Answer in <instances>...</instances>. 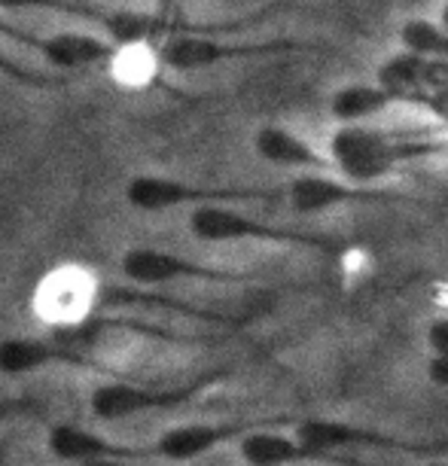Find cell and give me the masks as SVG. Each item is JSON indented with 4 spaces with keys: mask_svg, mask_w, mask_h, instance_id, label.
I'll return each mask as SVG.
<instances>
[{
    "mask_svg": "<svg viewBox=\"0 0 448 466\" xmlns=\"http://www.w3.org/2000/svg\"><path fill=\"white\" fill-rule=\"evenodd\" d=\"M427 147H409L402 140H393L382 128L363 126H339L330 137V162L336 165L339 174L351 183L369 187L382 183L388 174H393L400 162L412 156H424Z\"/></svg>",
    "mask_w": 448,
    "mask_h": 466,
    "instance_id": "obj_1",
    "label": "cell"
},
{
    "mask_svg": "<svg viewBox=\"0 0 448 466\" xmlns=\"http://www.w3.org/2000/svg\"><path fill=\"white\" fill-rule=\"evenodd\" d=\"M126 201L140 214H162L171 208H205V205H239V201H278L275 189L257 187H205L162 174H137L128 180Z\"/></svg>",
    "mask_w": 448,
    "mask_h": 466,
    "instance_id": "obj_2",
    "label": "cell"
},
{
    "mask_svg": "<svg viewBox=\"0 0 448 466\" xmlns=\"http://www.w3.org/2000/svg\"><path fill=\"white\" fill-rule=\"evenodd\" d=\"M189 232L201 244H235V241H262V244H293V248H314L332 253L336 248L327 238L296 228H280L262 219L244 214L232 205H205L196 208L189 217Z\"/></svg>",
    "mask_w": 448,
    "mask_h": 466,
    "instance_id": "obj_3",
    "label": "cell"
},
{
    "mask_svg": "<svg viewBox=\"0 0 448 466\" xmlns=\"http://www.w3.org/2000/svg\"><path fill=\"white\" fill-rule=\"evenodd\" d=\"M219 372L205 375L199 381L189 384H174V387H153V384H135V381H107L98 384L89 397V409L98 420H126L144 411L156 409H174L183 402L196 400L205 387L217 384Z\"/></svg>",
    "mask_w": 448,
    "mask_h": 466,
    "instance_id": "obj_4",
    "label": "cell"
},
{
    "mask_svg": "<svg viewBox=\"0 0 448 466\" xmlns=\"http://www.w3.org/2000/svg\"><path fill=\"white\" fill-rule=\"evenodd\" d=\"M299 49L290 40L275 43H235L219 40L217 34H183V37H171L159 46V58L168 70L178 74H196V70L223 65L232 58H253V56H278V52Z\"/></svg>",
    "mask_w": 448,
    "mask_h": 466,
    "instance_id": "obj_5",
    "label": "cell"
},
{
    "mask_svg": "<svg viewBox=\"0 0 448 466\" xmlns=\"http://www.w3.org/2000/svg\"><path fill=\"white\" fill-rule=\"evenodd\" d=\"M119 268L137 287H159V284H171V280H244V275H239V271L210 268L196 259L178 257V253L168 250H156V248L126 250Z\"/></svg>",
    "mask_w": 448,
    "mask_h": 466,
    "instance_id": "obj_6",
    "label": "cell"
},
{
    "mask_svg": "<svg viewBox=\"0 0 448 466\" xmlns=\"http://www.w3.org/2000/svg\"><path fill=\"white\" fill-rule=\"evenodd\" d=\"M393 198L391 192H384L379 187H360L345 177H327L321 171L299 174L290 180L287 187V201L293 205L299 214H323L339 205H357V201H388Z\"/></svg>",
    "mask_w": 448,
    "mask_h": 466,
    "instance_id": "obj_7",
    "label": "cell"
},
{
    "mask_svg": "<svg viewBox=\"0 0 448 466\" xmlns=\"http://www.w3.org/2000/svg\"><path fill=\"white\" fill-rule=\"evenodd\" d=\"M92 302H95V278L83 275L76 268H65L40 284L37 314L46 318L56 329H65L89 320Z\"/></svg>",
    "mask_w": 448,
    "mask_h": 466,
    "instance_id": "obj_8",
    "label": "cell"
},
{
    "mask_svg": "<svg viewBox=\"0 0 448 466\" xmlns=\"http://www.w3.org/2000/svg\"><path fill=\"white\" fill-rule=\"evenodd\" d=\"M49 454L61 463H95V461H137V457H149L153 448H131L119 445L113 439L95 433V430L76 427V424H58L49 430L46 436Z\"/></svg>",
    "mask_w": 448,
    "mask_h": 466,
    "instance_id": "obj_9",
    "label": "cell"
},
{
    "mask_svg": "<svg viewBox=\"0 0 448 466\" xmlns=\"http://www.w3.org/2000/svg\"><path fill=\"white\" fill-rule=\"evenodd\" d=\"M239 454L248 466H296V463H336V466H366L351 457L321 454L299 442L296 436H284L278 430H250L248 436L239 439Z\"/></svg>",
    "mask_w": 448,
    "mask_h": 466,
    "instance_id": "obj_10",
    "label": "cell"
},
{
    "mask_svg": "<svg viewBox=\"0 0 448 466\" xmlns=\"http://www.w3.org/2000/svg\"><path fill=\"white\" fill-rule=\"evenodd\" d=\"M260 424H180L171 427L156 439L153 454L165 457L171 463H189L199 461V457L210 454L214 448L232 442V439H244L250 430H257Z\"/></svg>",
    "mask_w": 448,
    "mask_h": 466,
    "instance_id": "obj_11",
    "label": "cell"
},
{
    "mask_svg": "<svg viewBox=\"0 0 448 466\" xmlns=\"http://www.w3.org/2000/svg\"><path fill=\"white\" fill-rule=\"evenodd\" d=\"M89 360L76 348L58 339H31L13 336L0 341V372L4 375H31L49 366H86Z\"/></svg>",
    "mask_w": 448,
    "mask_h": 466,
    "instance_id": "obj_12",
    "label": "cell"
},
{
    "mask_svg": "<svg viewBox=\"0 0 448 466\" xmlns=\"http://www.w3.org/2000/svg\"><path fill=\"white\" fill-rule=\"evenodd\" d=\"M253 149L262 162L278 165V168H293V171H321L323 156L314 149L309 140L284 126H262L253 135Z\"/></svg>",
    "mask_w": 448,
    "mask_h": 466,
    "instance_id": "obj_13",
    "label": "cell"
},
{
    "mask_svg": "<svg viewBox=\"0 0 448 466\" xmlns=\"http://www.w3.org/2000/svg\"><path fill=\"white\" fill-rule=\"evenodd\" d=\"M296 439L321 454H332L339 448H402L400 439L384 436L382 430H366L354 424H341V420H302L296 427Z\"/></svg>",
    "mask_w": 448,
    "mask_h": 466,
    "instance_id": "obj_14",
    "label": "cell"
},
{
    "mask_svg": "<svg viewBox=\"0 0 448 466\" xmlns=\"http://www.w3.org/2000/svg\"><path fill=\"white\" fill-rule=\"evenodd\" d=\"M117 52L119 46L107 37L67 31V34H52V52L46 61L58 70H89V67H107L117 58Z\"/></svg>",
    "mask_w": 448,
    "mask_h": 466,
    "instance_id": "obj_15",
    "label": "cell"
},
{
    "mask_svg": "<svg viewBox=\"0 0 448 466\" xmlns=\"http://www.w3.org/2000/svg\"><path fill=\"white\" fill-rule=\"evenodd\" d=\"M393 101L379 83H348L332 92L330 98V116L339 126H363L382 116L384 110L393 107Z\"/></svg>",
    "mask_w": 448,
    "mask_h": 466,
    "instance_id": "obj_16",
    "label": "cell"
},
{
    "mask_svg": "<svg viewBox=\"0 0 448 466\" xmlns=\"http://www.w3.org/2000/svg\"><path fill=\"white\" fill-rule=\"evenodd\" d=\"M427 58H418L412 52H393L382 61L375 83L391 95L393 101H427Z\"/></svg>",
    "mask_w": 448,
    "mask_h": 466,
    "instance_id": "obj_17",
    "label": "cell"
},
{
    "mask_svg": "<svg viewBox=\"0 0 448 466\" xmlns=\"http://www.w3.org/2000/svg\"><path fill=\"white\" fill-rule=\"evenodd\" d=\"M0 10H40L80 19L104 31V37H113L122 22V10H107V6L89 4V0H0Z\"/></svg>",
    "mask_w": 448,
    "mask_h": 466,
    "instance_id": "obj_18",
    "label": "cell"
},
{
    "mask_svg": "<svg viewBox=\"0 0 448 466\" xmlns=\"http://www.w3.org/2000/svg\"><path fill=\"white\" fill-rule=\"evenodd\" d=\"M400 43L402 49L412 52L418 58L427 61H445L448 58V31L443 22L424 19V15H415V19H406L400 25Z\"/></svg>",
    "mask_w": 448,
    "mask_h": 466,
    "instance_id": "obj_19",
    "label": "cell"
},
{
    "mask_svg": "<svg viewBox=\"0 0 448 466\" xmlns=\"http://www.w3.org/2000/svg\"><path fill=\"white\" fill-rule=\"evenodd\" d=\"M427 345L433 350L427 375L436 387H448V318H436L427 327Z\"/></svg>",
    "mask_w": 448,
    "mask_h": 466,
    "instance_id": "obj_20",
    "label": "cell"
},
{
    "mask_svg": "<svg viewBox=\"0 0 448 466\" xmlns=\"http://www.w3.org/2000/svg\"><path fill=\"white\" fill-rule=\"evenodd\" d=\"M0 74L19 86H28V89H61V86H65L61 76H49V74H43V70L22 65V61H15L13 56H6L4 49H0Z\"/></svg>",
    "mask_w": 448,
    "mask_h": 466,
    "instance_id": "obj_21",
    "label": "cell"
},
{
    "mask_svg": "<svg viewBox=\"0 0 448 466\" xmlns=\"http://www.w3.org/2000/svg\"><path fill=\"white\" fill-rule=\"evenodd\" d=\"M0 40H10L15 46L31 49L34 56H40V58H49V52H52V37H40V34L22 28L19 22H10L6 15H0Z\"/></svg>",
    "mask_w": 448,
    "mask_h": 466,
    "instance_id": "obj_22",
    "label": "cell"
},
{
    "mask_svg": "<svg viewBox=\"0 0 448 466\" xmlns=\"http://www.w3.org/2000/svg\"><path fill=\"white\" fill-rule=\"evenodd\" d=\"M86 466H131V461H95V463H86Z\"/></svg>",
    "mask_w": 448,
    "mask_h": 466,
    "instance_id": "obj_23",
    "label": "cell"
},
{
    "mask_svg": "<svg viewBox=\"0 0 448 466\" xmlns=\"http://www.w3.org/2000/svg\"><path fill=\"white\" fill-rule=\"evenodd\" d=\"M15 409H22V402H6V406H0V418H6Z\"/></svg>",
    "mask_w": 448,
    "mask_h": 466,
    "instance_id": "obj_24",
    "label": "cell"
},
{
    "mask_svg": "<svg viewBox=\"0 0 448 466\" xmlns=\"http://www.w3.org/2000/svg\"><path fill=\"white\" fill-rule=\"evenodd\" d=\"M439 22H443V25H445V31H448V4L443 6V13H439Z\"/></svg>",
    "mask_w": 448,
    "mask_h": 466,
    "instance_id": "obj_25",
    "label": "cell"
},
{
    "mask_svg": "<svg viewBox=\"0 0 448 466\" xmlns=\"http://www.w3.org/2000/svg\"><path fill=\"white\" fill-rule=\"evenodd\" d=\"M430 466H448V463H430Z\"/></svg>",
    "mask_w": 448,
    "mask_h": 466,
    "instance_id": "obj_26",
    "label": "cell"
}]
</instances>
